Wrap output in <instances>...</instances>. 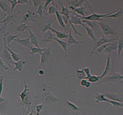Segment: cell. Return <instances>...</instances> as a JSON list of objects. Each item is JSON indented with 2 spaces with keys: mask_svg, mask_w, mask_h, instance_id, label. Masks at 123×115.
Masks as SVG:
<instances>
[{
  "mask_svg": "<svg viewBox=\"0 0 123 115\" xmlns=\"http://www.w3.org/2000/svg\"><path fill=\"white\" fill-rule=\"evenodd\" d=\"M118 10V8L115 10L113 11V12H110V13H106V14H97V13H94L92 12V14H91L90 16H85V17H82L80 16V15H78V14L76 13H74V15H76V16L79 17V18H80L82 20H90V21H93V22H96V21H102L103 20L102 19V17H106L108 16L111 15V14H112L114 13H115V12H117V11Z\"/></svg>",
  "mask_w": 123,
  "mask_h": 115,
  "instance_id": "cell-1",
  "label": "cell"
},
{
  "mask_svg": "<svg viewBox=\"0 0 123 115\" xmlns=\"http://www.w3.org/2000/svg\"><path fill=\"white\" fill-rule=\"evenodd\" d=\"M24 89L22 92L19 93V96L20 98V105H28V109H30V105H31V99L30 96V90H29L28 85L26 83L24 82Z\"/></svg>",
  "mask_w": 123,
  "mask_h": 115,
  "instance_id": "cell-2",
  "label": "cell"
},
{
  "mask_svg": "<svg viewBox=\"0 0 123 115\" xmlns=\"http://www.w3.org/2000/svg\"><path fill=\"white\" fill-rule=\"evenodd\" d=\"M19 13H20V12L18 11L16 13H14H14H13V14H8V15H7V16H6L4 19H2V20H0V23L3 24L2 26H1V27L0 28V32H1V33L3 34H4L6 33V32H5V31H6V29L7 28V26H8V24L10 23H12L13 22H15L16 18V17L18 16V15Z\"/></svg>",
  "mask_w": 123,
  "mask_h": 115,
  "instance_id": "cell-3",
  "label": "cell"
},
{
  "mask_svg": "<svg viewBox=\"0 0 123 115\" xmlns=\"http://www.w3.org/2000/svg\"><path fill=\"white\" fill-rule=\"evenodd\" d=\"M3 44V50H2V53H1V55H0V58H1V59H2V61H3L4 63H6L8 67H13L12 65L14 63V61H13L10 54V53L8 52V51L7 50V48H6L7 44H6V42L4 41Z\"/></svg>",
  "mask_w": 123,
  "mask_h": 115,
  "instance_id": "cell-4",
  "label": "cell"
},
{
  "mask_svg": "<svg viewBox=\"0 0 123 115\" xmlns=\"http://www.w3.org/2000/svg\"><path fill=\"white\" fill-rule=\"evenodd\" d=\"M123 80V75L118 73H114L109 77H106L98 80V82L96 84L107 83L120 82Z\"/></svg>",
  "mask_w": 123,
  "mask_h": 115,
  "instance_id": "cell-5",
  "label": "cell"
},
{
  "mask_svg": "<svg viewBox=\"0 0 123 115\" xmlns=\"http://www.w3.org/2000/svg\"><path fill=\"white\" fill-rule=\"evenodd\" d=\"M117 38H108L106 36L104 35V34H102V37H101L100 39L97 40V41L94 43V46L93 48H92V50H91V52L90 53V56L92 55L94 52L95 50L98 47L101 46L105 44H106V43H113L114 41H117Z\"/></svg>",
  "mask_w": 123,
  "mask_h": 115,
  "instance_id": "cell-6",
  "label": "cell"
},
{
  "mask_svg": "<svg viewBox=\"0 0 123 115\" xmlns=\"http://www.w3.org/2000/svg\"><path fill=\"white\" fill-rule=\"evenodd\" d=\"M98 25L100 26L101 29L102 30L104 35H115L116 34V32L114 31V29L109 25L106 24L102 23L101 22L97 23Z\"/></svg>",
  "mask_w": 123,
  "mask_h": 115,
  "instance_id": "cell-7",
  "label": "cell"
},
{
  "mask_svg": "<svg viewBox=\"0 0 123 115\" xmlns=\"http://www.w3.org/2000/svg\"><path fill=\"white\" fill-rule=\"evenodd\" d=\"M0 8L3 13L2 17L0 19V20H2L3 18L6 17V16L11 14V7L10 6H9L6 1H0Z\"/></svg>",
  "mask_w": 123,
  "mask_h": 115,
  "instance_id": "cell-8",
  "label": "cell"
},
{
  "mask_svg": "<svg viewBox=\"0 0 123 115\" xmlns=\"http://www.w3.org/2000/svg\"><path fill=\"white\" fill-rule=\"evenodd\" d=\"M34 16V13L31 11V7H29L28 10L25 13V15L23 16L22 19L21 20V23H26V22H34L36 21V19H35Z\"/></svg>",
  "mask_w": 123,
  "mask_h": 115,
  "instance_id": "cell-9",
  "label": "cell"
},
{
  "mask_svg": "<svg viewBox=\"0 0 123 115\" xmlns=\"http://www.w3.org/2000/svg\"><path fill=\"white\" fill-rule=\"evenodd\" d=\"M22 35V34H17V35H12L9 32H6L4 34H3V41L6 42V44L8 47H10V43L12 41L14 40L16 38H18L19 36Z\"/></svg>",
  "mask_w": 123,
  "mask_h": 115,
  "instance_id": "cell-10",
  "label": "cell"
},
{
  "mask_svg": "<svg viewBox=\"0 0 123 115\" xmlns=\"http://www.w3.org/2000/svg\"><path fill=\"white\" fill-rule=\"evenodd\" d=\"M16 43L22 46L28 48V49H31L32 48V46H31V42H30V37H28L27 38H25L24 39H19V38H16L14 40Z\"/></svg>",
  "mask_w": 123,
  "mask_h": 115,
  "instance_id": "cell-11",
  "label": "cell"
},
{
  "mask_svg": "<svg viewBox=\"0 0 123 115\" xmlns=\"http://www.w3.org/2000/svg\"><path fill=\"white\" fill-rule=\"evenodd\" d=\"M70 25L67 27V29H68V37L67 38V47H68L69 46H70L71 44H80V43H82L83 41H76L75 39L74 38V37H73L72 35V34L71 32V30H70Z\"/></svg>",
  "mask_w": 123,
  "mask_h": 115,
  "instance_id": "cell-12",
  "label": "cell"
},
{
  "mask_svg": "<svg viewBox=\"0 0 123 115\" xmlns=\"http://www.w3.org/2000/svg\"><path fill=\"white\" fill-rule=\"evenodd\" d=\"M58 2L60 4V6H61V11H60V12H59V13H60L61 15L66 17L68 19V20H70V13H73V12H71V11L68 9V7H64V6H63V5L61 4V1H58Z\"/></svg>",
  "mask_w": 123,
  "mask_h": 115,
  "instance_id": "cell-13",
  "label": "cell"
},
{
  "mask_svg": "<svg viewBox=\"0 0 123 115\" xmlns=\"http://www.w3.org/2000/svg\"><path fill=\"white\" fill-rule=\"evenodd\" d=\"M50 53V47L49 46L48 48H46L45 50L42 53V55H40L41 58H40V65H42L44 62L46 61V60L48 59V58H49V55Z\"/></svg>",
  "mask_w": 123,
  "mask_h": 115,
  "instance_id": "cell-14",
  "label": "cell"
},
{
  "mask_svg": "<svg viewBox=\"0 0 123 115\" xmlns=\"http://www.w3.org/2000/svg\"><path fill=\"white\" fill-rule=\"evenodd\" d=\"M55 15H56V19H57V21H58V22L59 25H60V27L62 28L65 29V31H66V29H67V27H66V25H65L64 23L63 20H62V16H61V14L59 13L58 11L57 6H56L55 4Z\"/></svg>",
  "mask_w": 123,
  "mask_h": 115,
  "instance_id": "cell-15",
  "label": "cell"
},
{
  "mask_svg": "<svg viewBox=\"0 0 123 115\" xmlns=\"http://www.w3.org/2000/svg\"><path fill=\"white\" fill-rule=\"evenodd\" d=\"M111 55H108V58H107L106 62V65L104 71H103V73L100 76V79H102V78L105 77L107 74L109 72L110 70V67H111Z\"/></svg>",
  "mask_w": 123,
  "mask_h": 115,
  "instance_id": "cell-16",
  "label": "cell"
},
{
  "mask_svg": "<svg viewBox=\"0 0 123 115\" xmlns=\"http://www.w3.org/2000/svg\"><path fill=\"white\" fill-rule=\"evenodd\" d=\"M117 44L118 41H114L113 43H111L103 51V53L108 55H111V53L113 52L114 50H117Z\"/></svg>",
  "mask_w": 123,
  "mask_h": 115,
  "instance_id": "cell-17",
  "label": "cell"
},
{
  "mask_svg": "<svg viewBox=\"0 0 123 115\" xmlns=\"http://www.w3.org/2000/svg\"><path fill=\"white\" fill-rule=\"evenodd\" d=\"M104 96L105 97V98L109 100L115 101L120 102V103L123 102V101L121 100V98H120L118 95L115 93H105L104 94Z\"/></svg>",
  "mask_w": 123,
  "mask_h": 115,
  "instance_id": "cell-18",
  "label": "cell"
},
{
  "mask_svg": "<svg viewBox=\"0 0 123 115\" xmlns=\"http://www.w3.org/2000/svg\"><path fill=\"white\" fill-rule=\"evenodd\" d=\"M28 34H29V37L30 38V42H31V45H34L36 47L39 48V46H38V40H37V38H36V35L34 34L31 31V29H28Z\"/></svg>",
  "mask_w": 123,
  "mask_h": 115,
  "instance_id": "cell-19",
  "label": "cell"
},
{
  "mask_svg": "<svg viewBox=\"0 0 123 115\" xmlns=\"http://www.w3.org/2000/svg\"><path fill=\"white\" fill-rule=\"evenodd\" d=\"M53 40H55V41L57 42V43H58V44H60L61 47H62V49H63V50H64V58H67V47H67V42L61 40L60 39H58V38H57L56 37H54V38H53Z\"/></svg>",
  "mask_w": 123,
  "mask_h": 115,
  "instance_id": "cell-20",
  "label": "cell"
},
{
  "mask_svg": "<svg viewBox=\"0 0 123 115\" xmlns=\"http://www.w3.org/2000/svg\"><path fill=\"white\" fill-rule=\"evenodd\" d=\"M52 32H54V33L55 34V35H56V38L60 39V38H68V34L67 33H66V32H61V31H56V29H55L52 28H51L50 30Z\"/></svg>",
  "mask_w": 123,
  "mask_h": 115,
  "instance_id": "cell-21",
  "label": "cell"
},
{
  "mask_svg": "<svg viewBox=\"0 0 123 115\" xmlns=\"http://www.w3.org/2000/svg\"><path fill=\"white\" fill-rule=\"evenodd\" d=\"M6 48H7V50H8V52L10 53V54L12 59H13V60L14 61V62H18V61L22 60V57L21 55H20L19 54H18V53H16L14 52H13V50H11L10 48L8 47L7 46V47H6Z\"/></svg>",
  "mask_w": 123,
  "mask_h": 115,
  "instance_id": "cell-22",
  "label": "cell"
},
{
  "mask_svg": "<svg viewBox=\"0 0 123 115\" xmlns=\"http://www.w3.org/2000/svg\"><path fill=\"white\" fill-rule=\"evenodd\" d=\"M25 63H26V61H22V60H20L18 62H14L13 65H14V67L13 69V72H14L16 70H18L20 72L22 71L23 67Z\"/></svg>",
  "mask_w": 123,
  "mask_h": 115,
  "instance_id": "cell-23",
  "label": "cell"
},
{
  "mask_svg": "<svg viewBox=\"0 0 123 115\" xmlns=\"http://www.w3.org/2000/svg\"><path fill=\"white\" fill-rule=\"evenodd\" d=\"M84 27L85 28V29H86V33H87V35L89 37H90V38H91V40H92V41H93L94 42H96L97 41V38H96V37H94V34H93V30L91 28H90L89 26H88L87 25H85V23H84Z\"/></svg>",
  "mask_w": 123,
  "mask_h": 115,
  "instance_id": "cell-24",
  "label": "cell"
},
{
  "mask_svg": "<svg viewBox=\"0 0 123 115\" xmlns=\"http://www.w3.org/2000/svg\"><path fill=\"white\" fill-rule=\"evenodd\" d=\"M85 1H76V0H71V1H66V2L68 4V6H72L74 8L79 7L81 6L83 2H85Z\"/></svg>",
  "mask_w": 123,
  "mask_h": 115,
  "instance_id": "cell-25",
  "label": "cell"
},
{
  "mask_svg": "<svg viewBox=\"0 0 123 115\" xmlns=\"http://www.w3.org/2000/svg\"><path fill=\"white\" fill-rule=\"evenodd\" d=\"M53 38H54V35H53L51 31L49 30L48 31L46 32V34L44 35V38L43 39L41 40L42 41L44 42V43H51L52 41L53 40Z\"/></svg>",
  "mask_w": 123,
  "mask_h": 115,
  "instance_id": "cell-26",
  "label": "cell"
},
{
  "mask_svg": "<svg viewBox=\"0 0 123 115\" xmlns=\"http://www.w3.org/2000/svg\"><path fill=\"white\" fill-rule=\"evenodd\" d=\"M82 22L86 24V25H87L88 26L91 28L92 30H94V31L98 28V24H97V23L95 22L90 21V20H82Z\"/></svg>",
  "mask_w": 123,
  "mask_h": 115,
  "instance_id": "cell-27",
  "label": "cell"
},
{
  "mask_svg": "<svg viewBox=\"0 0 123 115\" xmlns=\"http://www.w3.org/2000/svg\"><path fill=\"white\" fill-rule=\"evenodd\" d=\"M122 14H123V8H118V10L115 13L111 15L108 16L106 17V18H115V19H117V18L120 17Z\"/></svg>",
  "mask_w": 123,
  "mask_h": 115,
  "instance_id": "cell-28",
  "label": "cell"
},
{
  "mask_svg": "<svg viewBox=\"0 0 123 115\" xmlns=\"http://www.w3.org/2000/svg\"><path fill=\"white\" fill-rule=\"evenodd\" d=\"M73 13H76L78 15L80 14V16L82 17H85V7L80 6L78 8H75Z\"/></svg>",
  "mask_w": 123,
  "mask_h": 115,
  "instance_id": "cell-29",
  "label": "cell"
},
{
  "mask_svg": "<svg viewBox=\"0 0 123 115\" xmlns=\"http://www.w3.org/2000/svg\"><path fill=\"white\" fill-rule=\"evenodd\" d=\"M58 98L54 97L50 93H47L45 96V98H44V102L46 103H50L53 101H55L58 100Z\"/></svg>",
  "mask_w": 123,
  "mask_h": 115,
  "instance_id": "cell-30",
  "label": "cell"
},
{
  "mask_svg": "<svg viewBox=\"0 0 123 115\" xmlns=\"http://www.w3.org/2000/svg\"><path fill=\"white\" fill-rule=\"evenodd\" d=\"M123 49V36L120 38L119 41H118L117 55H118V58H120V55H121V51H122Z\"/></svg>",
  "mask_w": 123,
  "mask_h": 115,
  "instance_id": "cell-31",
  "label": "cell"
},
{
  "mask_svg": "<svg viewBox=\"0 0 123 115\" xmlns=\"http://www.w3.org/2000/svg\"><path fill=\"white\" fill-rule=\"evenodd\" d=\"M107 98H105L103 94H100V93H96L95 95V102L96 103H99L100 102L106 101H107Z\"/></svg>",
  "mask_w": 123,
  "mask_h": 115,
  "instance_id": "cell-32",
  "label": "cell"
},
{
  "mask_svg": "<svg viewBox=\"0 0 123 115\" xmlns=\"http://www.w3.org/2000/svg\"><path fill=\"white\" fill-rule=\"evenodd\" d=\"M46 48H43V49H40V48H37L36 47H32L30 50H31V55H33L36 53H38L40 55H42V53L45 50Z\"/></svg>",
  "mask_w": 123,
  "mask_h": 115,
  "instance_id": "cell-33",
  "label": "cell"
},
{
  "mask_svg": "<svg viewBox=\"0 0 123 115\" xmlns=\"http://www.w3.org/2000/svg\"><path fill=\"white\" fill-rule=\"evenodd\" d=\"M111 43H106V44H103V45L101 46L98 47L95 50L94 53L96 55H98V54H100L101 52L104 51L105 49Z\"/></svg>",
  "mask_w": 123,
  "mask_h": 115,
  "instance_id": "cell-34",
  "label": "cell"
},
{
  "mask_svg": "<svg viewBox=\"0 0 123 115\" xmlns=\"http://www.w3.org/2000/svg\"><path fill=\"white\" fill-rule=\"evenodd\" d=\"M28 26L25 23H20V25L16 28V31L19 32H25Z\"/></svg>",
  "mask_w": 123,
  "mask_h": 115,
  "instance_id": "cell-35",
  "label": "cell"
},
{
  "mask_svg": "<svg viewBox=\"0 0 123 115\" xmlns=\"http://www.w3.org/2000/svg\"><path fill=\"white\" fill-rule=\"evenodd\" d=\"M76 74H77V77L80 79H85V77H86V75H85V73H84V69L82 68V69H79V68H78V67H77Z\"/></svg>",
  "mask_w": 123,
  "mask_h": 115,
  "instance_id": "cell-36",
  "label": "cell"
},
{
  "mask_svg": "<svg viewBox=\"0 0 123 115\" xmlns=\"http://www.w3.org/2000/svg\"><path fill=\"white\" fill-rule=\"evenodd\" d=\"M52 1H44V4H43V14H44V15L47 16L48 15V7L49 6V4L50 3H52Z\"/></svg>",
  "mask_w": 123,
  "mask_h": 115,
  "instance_id": "cell-37",
  "label": "cell"
},
{
  "mask_svg": "<svg viewBox=\"0 0 123 115\" xmlns=\"http://www.w3.org/2000/svg\"><path fill=\"white\" fill-rule=\"evenodd\" d=\"M106 102H108V103H111L114 108L118 107H123V104H122L121 103H120V102L115 101H112V100H109V99H107Z\"/></svg>",
  "mask_w": 123,
  "mask_h": 115,
  "instance_id": "cell-38",
  "label": "cell"
},
{
  "mask_svg": "<svg viewBox=\"0 0 123 115\" xmlns=\"http://www.w3.org/2000/svg\"><path fill=\"white\" fill-rule=\"evenodd\" d=\"M53 20H50V21H48L47 22V23L46 24L45 26L43 27V29L42 31V33H44V32H46L48 31H49L51 29V25L52 23Z\"/></svg>",
  "mask_w": 123,
  "mask_h": 115,
  "instance_id": "cell-39",
  "label": "cell"
},
{
  "mask_svg": "<svg viewBox=\"0 0 123 115\" xmlns=\"http://www.w3.org/2000/svg\"><path fill=\"white\" fill-rule=\"evenodd\" d=\"M67 103L68 104V106L70 109H71L73 111H77V110H79L80 109V108L78 107L77 105H76L75 104H73V103H71V102L68 101L67 100Z\"/></svg>",
  "mask_w": 123,
  "mask_h": 115,
  "instance_id": "cell-40",
  "label": "cell"
},
{
  "mask_svg": "<svg viewBox=\"0 0 123 115\" xmlns=\"http://www.w3.org/2000/svg\"><path fill=\"white\" fill-rule=\"evenodd\" d=\"M100 80V76L98 75H91L90 77L88 79V81H90V83H95L96 81H98Z\"/></svg>",
  "mask_w": 123,
  "mask_h": 115,
  "instance_id": "cell-41",
  "label": "cell"
},
{
  "mask_svg": "<svg viewBox=\"0 0 123 115\" xmlns=\"http://www.w3.org/2000/svg\"><path fill=\"white\" fill-rule=\"evenodd\" d=\"M43 1H42V3L38 6V8H37V10L36 13L40 16V17H43V4H42Z\"/></svg>",
  "mask_w": 123,
  "mask_h": 115,
  "instance_id": "cell-42",
  "label": "cell"
},
{
  "mask_svg": "<svg viewBox=\"0 0 123 115\" xmlns=\"http://www.w3.org/2000/svg\"><path fill=\"white\" fill-rule=\"evenodd\" d=\"M8 2L10 3V7H11V14L13 13V10H14V7H16L17 4H18V1H16V0H14V1H10V0H8Z\"/></svg>",
  "mask_w": 123,
  "mask_h": 115,
  "instance_id": "cell-43",
  "label": "cell"
},
{
  "mask_svg": "<svg viewBox=\"0 0 123 115\" xmlns=\"http://www.w3.org/2000/svg\"><path fill=\"white\" fill-rule=\"evenodd\" d=\"M52 6H50V7H49V8H48V13L49 14H54V13H55V3H54V1H52Z\"/></svg>",
  "mask_w": 123,
  "mask_h": 115,
  "instance_id": "cell-44",
  "label": "cell"
},
{
  "mask_svg": "<svg viewBox=\"0 0 123 115\" xmlns=\"http://www.w3.org/2000/svg\"><path fill=\"white\" fill-rule=\"evenodd\" d=\"M4 79V77L3 75L0 76V99L2 100H4L3 98H1V94H2V89H3V80Z\"/></svg>",
  "mask_w": 123,
  "mask_h": 115,
  "instance_id": "cell-45",
  "label": "cell"
},
{
  "mask_svg": "<svg viewBox=\"0 0 123 115\" xmlns=\"http://www.w3.org/2000/svg\"><path fill=\"white\" fill-rule=\"evenodd\" d=\"M8 69V67H7V66L4 64L3 61H2V59H1V58H0V70L2 71H4L7 70Z\"/></svg>",
  "mask_w": 123,
  "mask_h": 115,
  "instance_id": "cell-46",
  "label": "cell"
},
{
  "mask_svg": "<svg viewBox=\"0 0 123 115\" xmlns=\"http://www.w3.org/2000/svg\"><path fill=\"white\" fill-rule=\"evenodd\" d=\"M43 104L42 103L40 104L36 105V115H39L40 112L41 110L43 109Z\"/></svg>",
  "mask_w": 123,
  "mask_h": 115,
  "instance_id": "cell-47",
  "label": "cell"
},
{
  "mask_svg": "<svg viewBox=\"0 0 123 115\" xmlns=\"http://www.w3.org/2000/svg\"><path fill=\"white\" fill-rule=\"evenodd\" d=\"M31 1H32V3H33V6L34 8H37V7H38V6L42 2V1H40V0H32Z\"/></svg>",
  "mask_w": 123,
  "mask_h": 115,
  "instance_id": "cell-48",
  "label": "cell"
},
{
  "mask_svg": "<svg viewBox=\"0 0 123 115\" xmlns=\"http://www.w3.org/2000/svg\"><path fill=\"white\" fill-rule=\"evenodd\" d=\"M86 81H87V80H86V79H82L81 81H80V85L82 86H85Z\"/></svg>",
  "mask_w": 123,
  "mask_h": 115,
  "instance_id": "cell-49",
  "label": "cell"
},
{
  "mask_svg": "<svg viewBox=\"0 0 123 115\" xmlns=\"http://www.w3.org/2000/svg\"><path fill=\"white\" fill-rule=\"evenodd\" d=\"M90 86H91V83H90V81H88V80H87V81H86V84H85V86H84V87H86V88H88V87H90Z\"/></svg>",
  "mask_w": 123,
  "mask_h": 115,
  "instance_id": "cell-50",
  "label": "cell"
},
{
  "mask_svg": "<svg viewBox=\"0 0 123 115\" xmlns=\"http://www.w3.org/2000/svg\"><path fill=\"white\" fill-rule=\"evenodd\" d=\"M44 73V71L43 70V69H40L39 71H38V74H40V75H43Z\"/></svg>",
  "mask_w": 123,
  "mask_h": 115,
  "instance_id": "cell-51",
  "label": "cell"
},
{
  "mask_svg": "<svg viewBox=\"0 0 123 115\" xmlns=\"http://www.w3.org/2000/svg\"><path fill=\"white\" fill-rule=\"evenodd\" d=\"M33 112H34V110H32L31 111V112H30L29 113H28V115H32V114H33Z\"/></svg>",
  "mask_w": 123,
  "mask_h": 115,
  "instance_id": "cell-52",
  "label": "cell"
},
{
  "mask_svg": "<svg viewBox=\"0 0 123 115\" xmlns=\"http://www.w3.org/2000/svg\"><path fill=\"white\" fill-rule=\"evenodd\" d=\"M0 115H7L5 113H0Z\"/></svg>",
  "mask_w": 123,
  "mask_h": 115,
  "instance_id": "cell-53",
  "label": "cell"
},
{
  "mask_svg": "<svg viewBox=\"0 0 123 115\" xmlns=\"http://www.w3.org/2000/svg\"><path fill=\"white\" fill-rule=\"evenodd\" d=\"M4 101V100H2V99H0V103H1V102H2V101Z\"/></svg>",
  "mask_w": 123,
  "mask_h": 115,
  "instance_id": "cell-54",
  "label": "cell"
},
{
  "mask_svg": "<svg viewBox=\"0 0 123 115\" xmlns=\"http://www.w3.org/2000/svg\"><path fill=\"white\" fill-rule=\"evenodd\" d=\"M76 115H79V114H76Z\"/></svg>",
  "mask_w": 123,
  "mask_h": 115,
  "instance_id": "cell-55",
  "label": "cell"
},
{
  "mask_svg": "<svg viewBox=\"0 0 123 115\" xmlns=\"http://www.w3.org/2000/svg\"></svg>",
  "mask_w": 123,
  "mask_h": 115,
  "instance_id": "cell-56",
  "label": "cell"
}]
</instances>
